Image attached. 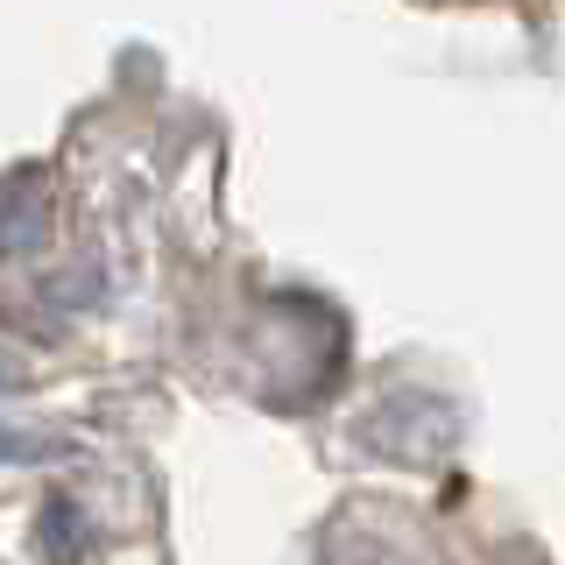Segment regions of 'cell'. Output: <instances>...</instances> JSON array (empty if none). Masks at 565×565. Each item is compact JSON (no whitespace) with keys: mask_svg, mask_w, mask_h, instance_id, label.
<instances>
[{"mask_svg":"<svg viewBox=\"0 0 565 565\" xmlns=\"http://www.w3.org/2000/svg\"><path fill=\"white\" fill-rule=\"evenodd\" d=\"M35 241H43V191L29 184L22 212H14V199L0 191V255H8V247H35Z\"/></svg>","mask_w":565,"mask_h":565,"instance_id":"1","label":"cell"},{"mask_svg":"<svg viewBox=\"0 0 565 565\" xmlns=\"http://www.w3.org/2000/svg\"><path fill=\"white\" fill-rule=\"evenodd\" d=\"M14 382H22V375H14V367H8V361H0V388H14Z\"/></svg>","mask_w":565,"mask_h":565,"instance_id":"4","label":"cell"},{"mask_svg":"<svg viewBox=\"0 0 565 565\" xmlns=\"http://www.w3.org/2000/svg\"><path fill=\"white\" fill-rule=\"evenodd\" d=\"M43 530H50V544H64V537H71V552L85 544V523H78V509H71L64 494H50V523H43Z\"/></svg>","mask_w":565,"mask_h":565,"instance_id":"3","label":"cell"},{"mask_svg":"<svg viewBox=\"0 0 565 565\" xmlns=\"http://www.w3.org/2000/svg\"><path fill=\"white\" fill-rule=\"evenodd\" d=\"M71 446L64 438H29V431H8L0 424V459H14V467H29V459H64Z\"/></svg>","mask_w":565,"mask_h":565,"instance_id":"2","label":"cell"}]
</instances>
